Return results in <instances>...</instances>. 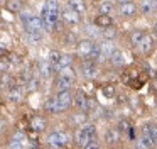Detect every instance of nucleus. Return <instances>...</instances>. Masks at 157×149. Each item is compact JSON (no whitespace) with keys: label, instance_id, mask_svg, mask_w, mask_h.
Listing matches in <instances>:
<instances>
[{"label":"nucleus","instance_id":"nucleus-1","mask_svg":"<svg viewBox=\"0 0 157 149\" xmlns=\"http://www.w3.org/2000/svg\"><path fill=\"white\" fill-rule=\"evenodd\" d=\"M19 15H21V20L24 24L25 30H39V32H42V29H44V20H42V17L36 15V14L29 12V10L19 12Z\"/></svg>","mask_w":157,"mask_h":149},{"label":"nucleus","instance_id":"nucleus-2","mask_svg":"<svg viewBox=\"0 0 157 149\" xmlns=\"http://www.w3.org/2000/svg\"><path fill=\"white\" fill-rule=\"evenodd\" d=\"M95 49V42L90 39H83V41H78L76 44V53L81 59H91V53Z\"/></svg>","mask_w":157,"mask_h":149},{"label":"nucleus","instance_id":"nucleus-3","mask_svg":"<svg viewBox=\"0 0 157 149\" xmlns=\"http://www.w3.org/2000/svg\"><path fill=\"white\" fill-rule=\"evenodd\" d=\"M68 142H69V137L64 132H52V134L48 135V144H49V147H52V149H61V147H64Z\"/></svg>","mask_w":157,"mask_h":149},{"label":"nucleus","instance_id":"nucleus-4","mask_svg":"<svg viewBox=\"0 0 157 149\" xmlns=\"http://www.w3.org/2000/svg\"><path fill=\"white\" fill-rule=\"evenodd\" d=\"M81 74L86 80H95L96 74H98V66H96V61L93 59H85L81 63Z\"/></svg>","mask_w":157,"mask_h":149},{"label":"nucleus","instance_id":"nucleus-5","mask_svg":"<svg viewBox=\"0 0 157 149\" xmlns=\"http://www.w3.org/2000/svg\"><path fill=\"white\" fill-rule=\"evenodd\" d=\"M90 98L86 97V93L83 90H78L75 93V98H73V107L76 110H81V112H88L90 110Z\"/></svg>","mask_w":157,"mask_h":149},{"label":"nucleus","instance_id":"nucleus-6","mask_svg":"<svg viewBox=\"0 0 157 149\" xmlns=\"http://www.w3.org/2000/svg\"><path fill=\"white\" fill-rule=\"evenodd\" d=\"M61 19H63V22L68 24V26H78V24L81 22V14H78L76 10H73L71 7L68 5L61 12Z\"/></svg>","mask_w":157,"mask_h":149},{"label":"nucleus","instance_id":"nucleus-7","mask_svg":"<svg viewBox=\"0 0 157 149\" xmlns=\"http://www.w3.org/2000/svg\"><path fill=\"white\" fill-rule=\"evenodd\" d=\"M96 137H93L91 134H90L88 131H86L85 127H79V131L75 134V141H76V146H78L79 149H85L86 146L90 144L91 141H95Z\"/></svg>","mask_w":157,"mask_h":149},{"label":"nucleus","instance_id":"nucleus-8","mask_svg":"<svg viewBox=\"0 0 157 149\" xmlns=\"http://www.w3.org/2000/svg\"><path fill=\"white\" fill-rule=\"evenodd\" d=\"M139 12V7L133 2H127V3H120L118 5V14L122 19H132V17L137 15Z\"/></svg>","mask_w":157,"mask_h":149},{"label":"nucleus","instance_id":"nucleus-9","mask_svg":"<svg viewBox=\"0 0 157 149\" xmlns=\"http://www.w3.org/2000/svg\"><path fill=\"white\" fill-rule=\"evenodd\" d=\"M139 53L140 54H144V56H149L150 53L154 51V37L150 36V34H145L144 36V39L140 41V44H139Z\"/></svg>","mask_w":157,"mask_h":149},{"label":"nucleus","instance_id":"nucleus-10","mask_svg":"<svg viewBox=\"0 0 157 149\" xmlns=\"http://www.w3.org/2000/svg\"><path fill=\"white\" fill-rule=\"evenodd\" d=\"M98 46H100V61H106V59H110V56H112L113 49H115V46H113L112 41L105 39V41H101V42H100Z\"/></svg>","mask_w":157,"mask_h":149},{"label":"nucleus","instance_id":"nucleus-11","mask_svg":"<svg viewBox=\"0 0 157 149\" xmlns=\"http://www.w3.org/2000/svg\"><path fill=\"white\" fill-rule=\"evenodd\" d=\"M56 97H58V102H59V105H61L63 112L68 110V108L73 105V98L75 97L71 95V90H63V91H59Z\"/></svg>","mask_w":157,"mask_h":149},{"label":"nucleus","instance_id":"nucleus-12","mask_svg":"<svg viewBox=\"0 0 157 149\" xmlns=\"http://www.w3.org/2000/svg\"><path fill=\"white\" fill-rule=\"evenodd\" d=\"M139 9L144 15H152L157 12V0H140Z\"/></svg>","mask_w":157,"mask_h":149},{"label":"nucleus","instance_id":"nucleus-13","mask_svg":"<svg viewBox=\"0 0 157 149\" xmlns=\"http://www.w3.org/2000/svg\"><path fill=\"white\" fill-rule=\"evenodd\" d=\"M110 64H112L113 68H123L125 66V56H123V53L120 49H113V53H112V56H110Z\"/></svg>","mask_w":157,"mask_h":149},{"label":"nucleus","instance_id":"nucleus-14","mask_svg":"<svg viewBox=\"0 0 157 149\" xmlns=\"http://www.w3.org/2000/svg\"><path fill=\"white\" fill-rule=\"evenodd\" d=\"M73 76H69V74H59L58 81H56V88H58V91H63V90H71L73 87Z\"/></svg>","mask_w":157,"mask_h":149},{"label":"nucleus","instance_id":"nucleus-15","mask_svg":"<svg viewBox=\"0 0 157 149\" xmlns=\"http://www.w3.org/2000/svg\"><path fill=\"white\" fill-rule=\"evenodd\" d=\"M95 24L100 29H106V27L113 26V19H112L110 14H98V15L95 17Z\"/></svg>","mask_w":157,"mask_h":149},{"label":"nucleus","instance_id":"nucleus-16","mask_svg":"<svg viewBox=\"0 0 157 149\" xmlns=\"http://www.w3.org/2000/svg\"><path fill=\"white\" fill-rule=\"evenodd\" d=\"M85 32H86V36H90V39H98V37H103V29H100L95 22H93V24H86V26H85Z\"/></svg>","mask_w":157,"mask_h":149},{"label":"nucleus","instance_id":"nucleus-17","mask_svg":"<svg viewBox=\"0 0 157 149\" xmlns=\"http://www.w3.org/2000/svg\"><path fill=\"white\" fill-rule=\"evenodd\" d=\"M71 124L76 125V127H83L85 124H88V115H86V112L78 110V112H76V114L71 117Z\"/></svg>","mask_w":157,"mask_h":149},{"label":"nucleus","instance_id":"nucleus-18","mask_svg":"<svg viewBox=\"0 0 157 149\" xmlns=\"http://www.w3.org/2000/svg\"><path fill=\"white\" fill-rule=\"evenodd\" d=\"M42 9H46L48 12H51V14H54V15H58V17H61V7H59V3H58V0H46V3H44V7Z\"/></svg>","mask_w":157,"mask_h":149},{"label":"nucleus","instance_id":"nucleus-19","mask_svg":"<svg viewBox=\"0 0 157 149\" xmlns=\"http://www.w3.org/2000/svg\"><path fill=\"white\" fill-rule=\"evenodd\" d=\"M46 125H48V122H46L44 117H34L31 120V127L34 132H44L46 131Z\"/></svg>","mask_w":157,"mask_h":149},{"label":"nucleus","instance_id":"nucleus-20","mask_svg":"<svg viewBox=\"0 0 157 149\" xmlns=\"http://www.w3.org/2000/svg\"><path fill=\"white\" fill-rule=\"evenodd\" d=\"M42 39V32L39 30H25V41L29 44H39Z\"/></svg>","mask_w":157,"mask_h":149},{"label":"nucleus","instance_id":"nucleus-21","mask_svg":"<svg viewBox=\"0 0 157 149\" xmlns=\"http://www.w3.org/2000/svg\"><path fill=\"white\" fill-rule=\"evenodd\" d=\"M144 36H145V32H142V30H139V29L132 30V32H130V36H128L130 44H132L133 47H139V44H140V41L144 39Z\"/></svg>","mask_w":157,"mask_h":149},{"label":"nucleus","instance_id":"nucleus-22","mask_svg":"<svg viewBox=\"0 0 157 149\" xmlns=\"http://www.w3.org/2000/svg\"><path fill=\"white\" fill-rule=\"evenodd\" d=\"M39 74H41V78H44V80H48V78H51L52 74V66L51 63H46V61H42V63H39Z\"/></svg>","mask_w":157,"mask_h":149},{"label":"nucleus","instance_id":"nucleus-23","mask_svg":"<svg viewBox=\"0 0 157 149\" xmlns=\"http://www.w3.org/2000/svg\"><path fill=\"white\" fill-rule=\"evenodd\" d=\"M22 146H24V134L22 132H15L10 144H9V149H22Z\"/></svg>","mask_w":157,"mask_h":149},{"label":"nucleus","instance_id":"nucleus-24","mask_svg":"<svg viewBox=\"0 0 157 149\" xmlns=\"http://www.w3.org/2000/svg\"><path fill=\"white\" fill-rule=\"evenodd\" d=\"M46 108H48V112H51V114H61L63 112L61 105H59V102H58V97L49 98L48 103H46Z\"/></svg>","mask_w":157,"mask_h":149},{"label":"nucleus","instance_id":"nucleus-25","mask_svg":"<svg viewBox=\"0 0 157 149\" xmlns=\"http://www.w3.org/2000/svg\"><path fill=\"white\" fill-rule=\"evenodd\" d=\"M68 5L71 7L73 10H76L78 14H85L86 12V2L85 0H68Z\"/></svg>","mask_w":157,"mask_h":149},{"label":"nucleus","instance_id":"nucleus-26","mask_svg":"<svg viewBox=\"0 0 157 149\" xmlns=\"http://www.w3.org/2000/svg\"><path fill=\"white\" fill-rule=\"evenodd\" d=\"M105 141L108 142V144H117V142L120 141V131H117V129H108L105 134Z\"/></svg>","mask_w":157,"mask_h":149},{"label":"nucleus","instance_id":"nucleus-27","mask_svg":"<svg viewBox=\"0 0 157 149\" xmlns=\"http://www.w3.org/2000/svg\"><path fill=\"white\" fill-rule=\"evenodd\" d=\"M5 9L9 12H22V0H7Z\"/></svg>","mask_w":157,"mask_h":149},{"label":"nucleus","instance_id":"nucleus-28","mask_svg":"<svg viewBox=\"0 0 157 149\" xmlns=\"http://www.w3.org/2000/svg\"><path fill=\"white\" fill-rule=\"evenodd\" d=\"M22 88H19V87H12L10 90H9V98H10L12 102H19V100H22Z\"/></svg>","mask_w":157,"mask_h":149},{"label":"nucleus","instance_id":"nucleus-29","mask_svg":"<svg viewBox=\"0 0 157 149\" xmlns=\"http://www.w3.org/2000/svg\"><path fill=\"white\" fill-rule=\"evenodd\" d=\"M113 10H115V5H113L112 2H101L98 7V12L100 14H112Z\"/></svg>","mask_w":157,"mask_h":149},{"label":"nucleus","instance_id":"nucleus-30","mask_svg":"<svg viewBox=\"0 0 157 149\" xmlns=\"http://www.w3.org/2000/svg\"><path fill=\"white\" fill-rule=\"evenodd\" d=\"M101 91H103V95H105L106 98L115 97V87H113V85H105V87L101 88Z\"/></svg>","mask_w":157,"mask_h":149},{"label":"nucleus","instance_id":"nucleus-31","mask_svg":"<svg viewBox=\"0 0 157 149\" xmlns=\"http://www.w3.org/2000/svg\"><path fill=\"white\" fill-rule=\"evenodd\" d=\"M115 36H117V30L113 29V26H112V27H106V29H103V37H105V39L112 41V39H115Z\"/></svg>","mask_w":157,"mask_h":149},{"label":"nucleus","instance_id":"nucleus-32","mask_svg":"<svg viewBox=\"0 0 157 149\" xmlns=\"http://www.w3.org/2000/svg\"><path fill=\"white\" fill-rule=\"evenodd\" d=\"M61 54L63 53H59V51H51V56H49V63H51V66H56V64L59 63Z\"/></svg>","mask_w":157,"mask_h":149},{"label":"nucleus","instance_id":"nucleus-33","mask_svg":"<svg viewBox=\"0 0 157 149\" xmlns=\"http://www.w3.org/2000/svg\"><path fill=\"white\" fill-rule=\"evenodd\" d=\"M66 44H78V42H76V36H75V34H71V32L66 34Z\"/></svg>","mask_w":157,"mask_h":149},{"label":"nucleus","instance_id":"nucleus-34","mask_svg":"<svg viewBox=\"0 0 157 149\" xmlns=\"http://www.w3.org/2000/svg\"><path fill=\"white\" fill-rule=\"evenodd\" d=\"M85 149H100V144L96 142V139H95V141H91V142H90V144L86 146Z\"/></svg>","mask_w":157,"mask_h":149},{"label":"nucleus","instance_id":"nucleus-35","mask_svg":"<svg viewBox=\"0 0 157 149\" xmlns=\"http://www.w3.org/2000/svg\"><path fill=\"white\" fill-rule=\"evenodd\" d=\"M7 70V63L5 61H0V71H5Z\"/></svg>","mask_w":157,"mask_h":149},{"label":"nucleus","instance_id":"nucleus-36","mask_svg":"<svg viewBox=\"0 0 157 149\" xmlns=\"http://www.w3.org/2000/svg\"><path fill=\"white\" fill-rule=\"evenodd\" d=\"M125 129H128V125H127V122H120V131H125Z\"/></svg>","mask_w":157,"mask_h":149},{"label":"nucleus","instance_id":"nucleus-37","mask_svg":"<svg viewBox=\"0 0 157 149\" xmlns=\"http://www.w3.org/2000/svg\"><path fill=\"white\" fill-rule=\"evenodd\" d=\"M152 87H154V90H155V93H157V78L154 80V83H152Z\"/></svg>","mask_w":157,"mask_h":149},{"label":"nucleus","instance_id":"nucleus-38","mask_svg":"<svg viewBox=\"0 0 157 149\" xmlns=\"http://www.w3.org/2000/svg\"><path fill=\"white\" fill-rule=\"evenodd\" d=\"M117 2H118V5H120V3H127V2H132V0H117Z\"/></svg>","mask_w":157,"mask_h":149},{"label":"nucleus","instance_id":"nucleus-39","mask_svg":"<svg viewBox=\"0 0 157 149\" xmlns=\"http://www.w3.org/2000/svg\"><path fill=\"white\" fill-rule=\"evenodd\" d=\"M154 32H155V36H157V20L154 22Z\"/></svg>","mask_w":157,"mask_h":149},{"label":"nucleus","instance_id":"nucleus-40","mask_svg":"<svg viewBox=\"0 0 157 149\" xmlns=\"http://www.w3.org/2000/svg\"><path fill=\"white\" fill-rule=\"evenodd\" d=\"M2 88H4V81H0V91H2Z\"/></svg>","mask_w":157,"mask_h":149},{"label":"nucleus","instance_id":"nucleus-41","mask_svg":"<svg viewBox=\"0 0 157 149\" xmlns=\"http://www.w3.org/2000/svg\"><path fill=\"white\" fill-rule=\"evenodd\" d=\"M155 146H157V137H155Z\"/></svg>","mask_w":157,"mask_h":149}]
</instances>
